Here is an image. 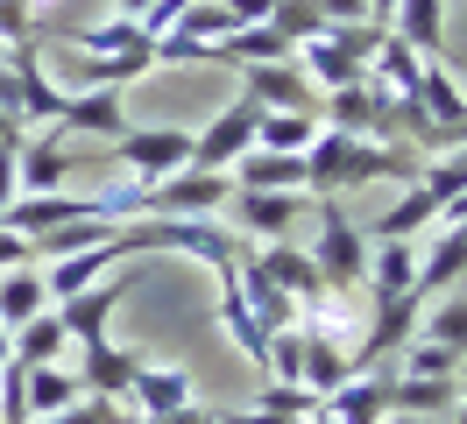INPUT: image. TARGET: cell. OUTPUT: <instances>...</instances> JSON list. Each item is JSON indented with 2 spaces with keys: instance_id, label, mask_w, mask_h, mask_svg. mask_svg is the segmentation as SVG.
I'll use <instances>...</instances> for the list:
<instances>
[{
  "instance_id": "7c38bea8",
  "label": "cell",
  "mask_w": 467,
  "mask_h": 424,
  "mask_svg": "<svg viewBox=\"0 0 467 424\" xmlns=\"http://www.w3.org/2000/svg\"><path fill=\"white\" fill-rule=\"evenodd\" d=\"M418 311H425V297H418V290H410V297H389V305H376V318H368V333L354 339L348 361H354V367H382L410 333H418Z\"/></svg>"
},
{
  "instance_id": "f546056e",
  "label": "cell",
  "mask_w": 467,
  "mask_h": 424,
  "mask_svg": "<svg viewBox=\"0 0 467 424\" xmlns=\"http://www.w3.org/2000/svg\"><path fill=\"white\" fill-rule=\"evenodd\" d=\"M354 375V361H348V346H340V339H319V333H305V367H297V382H305V389L319 396H333L340 389V382H348Z\"/></svg>"
},
{
  "instance_id": "ee69618b",
  "label": "cell",
  "mask_w": 467,
  "mask_h": 424,
  "mask_svg": "<svg viewBox=\"0 0 467 424\" xmlns=\"http://www.w3.org/2000/svg\"><path fill=\"white\" fill-rule=\"evenodd\" d=\"M7 346H15V333H7V326H0V367H7Z\"/></svg>"
},
{
  "instance_id": "d6986e66",
  "label": "cell",
  "mask_w": 467,
  "mask_h": 424,
  "mask_svg": "<svg viewBox=\"0 0 467 424\" xmlns=\"http://www.w3.org/2000/svg\"><path fill=\"white\" fill-rule=\"evenodd\" d=\"M432 220H439V198L425 191V184H404V191H397V205H389V212H376L361 233H368V241H418Z\"/></svg>"
},
{
  "instance_id": "7a4b0ae2",
  "label": "cell",
  "mask_w": 467,
  "mask_h": 424,
  "mask_svg": "<svg viewBox=\"0 0 467 424\" xmlns=\"http://www.w3.org/2000/svg\"><path fill=\"white\" fill-rule=\"evenodd\" d=\"M376 43H382L376 22H326L312 43H297V50H291V64L312 78V92H340V85H354L361 71H368Z\"/></svg>"
},
{
  "instance_id": "30bf717a",
  "label": "cell",
  "mask_w": 467,
  "mask_h": 424,
  "mask_svg": "<svg viewBox=\"0 0 467 424\" xmlns=\"http://www.w3.org/2000/svg\"><path fill=\"white\" fill-rule=\"evenodd\" d=\"M234 220V233H255V241H291V220L297 212H312L305 191H234L220 205Z\"/></svg>"
},
{
  "instance_id": "8fae6325",
  "label": "cell",
  "mask_w": 467,
  "mask_h": 424,
  "mask_svg": "<svg viewBox=\"0 0 467 424\" xmlns=\"http://www.w3.org/2000/svg\"><path fill=\"white\" fill-rule=\"evenodd\" d=\"M418 78H425V57L410 50L397 28H382V43H376V57H368L361 85H368V92H382L389 107H410V99H418Z\"/></svg>"
},
{
  "instance_id": "9a60e30c",
  "label": "cell",
  "mask_w": 467,
  "mask_h": 424,
  "mask_svg": "<svg viewBox=\"0 0 467 424\" xmlns=\"http://www.w3.org/2000/svg\"><path fill=\"white\" fill-rule=\"evenodd\" d=\"M241 92H248L255 107H319L312 78L297 71L291 57H284V64H248V71H241Z\"/></svg>"
},
{
  "instance_id": "74e56055",
  "label": "cell",
  "mask_w": 467,
  "mask_h": 424,
  "mask_svg": "<svg viewBox=\"0 0 467 424\" xmlns=\"http://www.w3.org/2000/svg\"><path fill=\"white\" fill-rule=\"evenodd\" d=\"M269 7H276V0H227V22H234V28H248V22H269Z\"/></svg>"
},
{
  "instance_id": "4dcf8cb0",
  "label": "cell",
  "mask_w": 467,
  "mask_h": 424,
  "mask_svg": "<svg viewBox=\"0 0 467 424\" xmlns=\"http://www.w3.org/2000/svg\"><path fill=\"white\" fill-rule=\"evenodd\" d=\"M461 354L453 346H439V339H425V333H410L397 354H389V375H432V382H461Z\"/></svg>"
},
{
  "instance_id": "ab89813d",
  "label": "cell",
  "mask_w": 467,
  "mask_h": 424,
  "mask_svg": "<svg viewBox=\"0 0 467 424\" xmlns=\"http://www.w3.org/2000/svg\"><path fill=\"white\" fill-rule=\"evenodd\" d=\"M156 424H220V410H199V403H184V410H171V418H156Z\"/></svg>"
},
{
  "instance_id": "ba28073f",
  "label": "cell",
  "mask_w": 467,
  "mask_h": 424,
  "mask_svg": "<svg viewBox=\"0 0 467 424\" xmlns=\"http://www.w3.org/2000/svg\"><path fill=\"white\" fill-rule=\"evenodd\" d=\"M319 120H326V128H340V135H361V141H397V107H389L382 92H368L361 78L340 85V92H326Z\"/></svg>"
},
{
  "instance_id": "277c9868",
  "label": "cell",
  "mask_w": 467,
  "mask_h": 424,
  "mask_svg": "<svg viewBox=\"0 0 467 424\" xmlns=\"http://www.w3.org/2000/svg\"><path fill=\"white\" fill-rule=\"evenodd\" d=\"M142 276H156L142 254H128V269L120 276H99L92 290H78V297H64L57 305V318H64V333H71V346H92V339H107V326H114V311H120V297L135 290Z\"/></svg>"
},
{
  "instance_id": "d4e9b609",
  "label": "cell",
  "mask_w": 467,
  "mask_h": 424,
  "mask_svg": "<svg viewBox=\"0 0 467 424\" xmlns=\"http://www.w3.org/2000/svg\"><path fill=\"white\" fill-rule=\"evenodd\" d=\"M57 128H78V135H107V141H114L120 128H128V113H120V92H64Z\"/></svg>"
},
{
  "instance_id": "6da1fadb",
  "label": "cell",
  "mask_w": 467,
  "mask_h": 424,
  "mask_svg": "<svg viewBox=\"0 0 467 424\" xmlns=\"http://www.w3.org/2000/svg\"><path fill=\"white\" fill-rule=\"evenodd\" d=\"M418 149L410 141H361V135H340V128H319V141L305 149V191L312 198H340V191H361V184H418Z\"/></svg>"
},
{
  "instance_id": "e0dca14e",
  "label": "cell",
  "mask_w": 467,
  "mask_h": 424,
  "mask_svg": "<svg viewBox=\"0 0 467 424\" xmlns=\"http://www.w3.org/2000/svg\"><path fill=\"white\" fill-rule=\"evenodd\" d=\"M255 269H263V276L276 283L291 305H305V297H319V290H326V283H319V262H312L305 248H291V241H263Z\"/></svg>"
},
{
  "instance_id": "2e32d148",
  "label": "cell",
  "mask_w": 467,
  "mask_h": 424,
  "mask_svg": "<svg viewBox=\"0 0 467 424\" xmlns=\"http://www.w3.org/2000/svg\"><path fill=\"white\" fill-rule=\"evenodd\" d=\"M418 262L425 254L410 248V241H368V290H376V305H389V297H410L418 290Z\"/></svg>"
},
{
  "instance_id": "9c48e42d",
  "label": "cell",
  "mask_w": 467,
  "mask_h": 424,
  "mask_svg": "<svg viewBox=\"0 0 467 424\" xmlns=\"http://www.w3.org/2000/svg\"><path fill=\"white\" fill-rule=\"evenodd\" d=\"M184 403H192V375H184V367H163V361H142V367H135V382L114 396L120 418L135 410V418H149V424L171 418V410H184Z\"/></svg>"
},
{
  "instance_id": "d590c367",
  "label": "cell",
  "mask_w": 467,
  "mask_h": 424,
  "mask_svg": "<svg viewBox=\"0 0 467 424\" xmlns=\"http://www.w3.org/2000/svg\"><path fill=\"white\" fill-rule=\"evenodd\" d=\"M36 424H128V418H120L107 396H78L71 410H57V418H36Z\"/></svg>"
},
{
  "instance_id": "7bdbcfd3",
  "label": "cell",
  "mask_w": 467,
  "mask_h": 424,
  "mask_svg": "<svg viewBox=\"0 0 467 424\" xmlns=\"http://www.w3.org/2000/svg\"><path fill=\"white\" fill-rule=\"evenodd\" d=\"M297 424H340V418H333V410H326V403H319V410H312V418H297Z\"/></svg>"
},
{
  "instance_id": "52a82bcc",
  "label": "cell",
  "mask_w": 467,
  "mask_h": 424,
  "mask_svg": "<svg viewBox=\"0 0 467 424\" xmlns=\"http://www.w3.org/2000/svg\"><path fill=\"white\" fill-rule=\"evenodd\" d=\"M255 120H263V107L241 92L227 113H213V128H199L192 135V170H234L248 149H255Z\"/></svg>"
},
{
  "instance_id": "ffe728a7",
  "label": "cell",
  "mask_w": 467,
  "mask_h": 424,
  "mask_svg": "<svg viewBox=\"0 0 467 424\" xmlns=\"http://www.w3.org/2000/svg\"><path fill=\"white\" fill-rule=\"evenodd\" d=\"M234 191H305V156H276V149H248L227 170Z\"/></svg>"
},
{
  "instance_id": "484cf974",
  "label": "cell",
  "mask_w": 467,
  "mask_h": 424,
  "mask_svg": "<svg viewBox=\"0 0 467 424\" xmlns=\"http://www.w3.org/2000/svg\"><path fill=\"white\" fill-rule=\"evenodd\" d=\"M213 57L248 71V64H284V57H291V43L276 36V22H248V28H234V36H220V43H213Z\"/></svg>"
},
{
  "instance_id": "f1b7e54d",
  "label": "cell",
  "mask_w": 467,
  "mask_h": 424,
  "mask_svg": "<svg viewBox=\"0 0 467 424\" xmlns=\"http://www.w3.org/2000/svg\"><path fill=\"white\" fill-rule=\"evenodd\" d=\"M71 50H86V57H149V28L142 22H128V15H114V22H92L71 36ZM156 64V57H149Z\"/></svg>"
},
{
  "instance_id": "8992f818",
  "label": "cell",
  "mask_w": 467,
  "mask_h": 424,
  "mask_svg": "<svg viewBox=\"0 0 467 424\" xmlns=\"http://www.w3.org/2000/svg\"><path fill=\"white\" fill-rule=\"evenodd\" d=\"M114 156L135 184H163L177 170H192V135H184V128H120Z\"/></svg>"
},
{
  "instance_id": "4316f807",
  "label": "cell",
  "mask_w": 467,
  "mask_h": 424,
  "mask_svg": "<svg viewBox=\"0 0 467 424\" xmlns=\"http://www.w3.org/2000/svg\"><path fill=\"white\" fill-rule=\"evenodd\" d=\"M64 346H71V333H64L57 305H50V311H36L29 326H15V346H7V361L43 367V361H64Z\"/></svg>"
},
{
  "instance_id": "8d00e7d4",
  "label": "cell",
  "mask_w": 467,
  "mask_h": 424,
  "mask_svg": "<svg viewBox=\"0 0 467 424\" xmlns=\"http://www.w3.org/2000/svg\"><path fill=\"white\" fill-rule=\"evenodd\" d=\"M319 22H368V0H312Z\"/></svg>"
},
{
  "instance_id": "1f68e13d",
  "label": "cell",
  "mask_w": 467,
  "mask_h": 424,
  "mask_svg": "<svg viewBox=\"0 0 467 424\" xmlns=\"http://www.w3.org/2000/svg\"><path fill=\"white\" fill-rule=\"evenodd\" d=\"M389 28H397L418 57H439V43H446V0H397Z\"/></svg>"
},
{
  "instance_id": "5bb4252c",
  "label": "cell",
  "mask_w": 467,
  "mask_h": 424,
  "mask_svg": "<svg viewBox=\"0 0 467 424\" xmlns=\"http://www.w3.org/2000/svg\"><path fill=\"white\" fill-rule=\"evenodd\" d=\"M326 410H333L340 424H382V418H389V367H376V375L354 367L348 382L326 396Z\"/></svg>"
},
{
  "instance_id": "60d3db41",
  "label": "cell",
  "mask_w": 467,
  "mask_h": 424,
  "mask_svg": "<svg viewBox=\"0 0 467 424\" xmlns=\"http://www.w3.org/2000/svg\"><path fill=\"white\" fill-rule=\"evenodd\" d=\"M149 7H156V0H114V15H128V22H142Z\"/></svg>"
},
{
  "instance_id": "b9f144b4",
  "label": "cell",
  "mask_w": 467,
  "mask_h": 424,
  "mask_svg": "<svg viewBox=\"0 0 467 424\" xmlns=\"http://www.w3.org/2000/svg\"><path fill=\"white\" fill-rule=\"evenodd\" d=\"M453 424H467V382H461V396H453V410H446Z\"/></svg>"
},
{
  "instance_id": "f6af8a7d",
  "label": "cell",
  "mask_w": 467,
  "mask_h": 424,
  "mask_svg": "<svg viewBox=\"0 0 467 424\" xmlns=\"http://www.w3.org/2000/svg\"><path fill=\"white\" fill-rule=\"evenodd\" d=\"M382 424H432V418H397V410H389V418H382Z\"/></svg>"
},
{
  "instance_id": "5b68a950",
  "label": "cell",
  "mask_w": 467,
  "mask_h": 424,
  "mask_svg": "<svg viewBox=\"0 0 467 424\" xmlns=\"http://www.w3.org/2000/svg\"><path fill=\"white\" fill-rule=\"evenodd\" d=\"M227 198H234L227 170H177V177H163V184H149L142 220H213Z\"/></svg>"
},
{
  "instance_id": "ac0fdd59",
  "label": "cell",
  "mask_w": 467,
  "mask_h": 424,
  "mask_svg": "<svg viewBox=\"0 0 467 424\" xmlns=\"http://www.w3.org/2000/svg\"><path fill=\"white\" fill-rule=\"evenodd\" d=\"M319 107H263L255 120V149H276V156H305L319 141Z\"/></svg>"
},
{
  "instance_id": "cb8c5ba5",
  "label": "cell",
  "mask_w": 467,
  "mask_h": 424,
  "mask_svg": "<svg viewBox=\"0 0 467 424\" xmlns=\"http://www.w3.org/2000/svg\"><path fill=\"white\" fill-rule=\"evenodd\" d=\"M461 382H432V375H389V410L397 418H446Z\"/></svg>"
},
{
  "instance_id": "83f0119b",
  "label": "cell",
  "mask_w": 467,
  "mask_h": 424,
  "mask_svg": "<svg viewBox=\"0 0 467 424\" xmlns=\"http://www.w3.org/2000/svg\"><path fill=\"white\" fill-rule=\"evenodd\" d=\"M36 311H50V290H43V269H0V326H29Z\"/></svg>"
},
{
  "instance_id": "836d02e7",
  "label": "cell",
  "mask_w": 467,
  "mask_h": 424,
  "mask_svg": "<svg viewBox=\"0 0 467 424\" xmlns=\"http://www.w3.org/2000/svg\"><path fill=\"white\" fill-rule=\"evenodd\" d=\"M305 367V326H276L263 346V382H297Z\"/></svg>"
},
{
  "instance_id": "44dd1931",
  "label": "cell",
  "mask_w": 467,
  "mask_h": 424,
  "mask_svg": "<svg viewBox=\"0 0 467 424\" xmlns=\"http://www.w3.org/2000/svg\"><path fill=\"white\" fill-rule=\"evenodd\" d=\"M78 396H86V389H78V375H71L64 361H43V367H29V375H22V410H29V424L71 410Z\"/></svg>"
},
{
  "instance_id": "7402d4cb",
  "label": "cell",
  "mask_w": 467,
  "mask_h": 424,
  "mask_svg": "<svg viewBox=\"0 0 467 424\" xmlns=\"http://www.w3.org/2000/svg\"><path fill=\"white\" fill-rule=\"evenodd\" d=\"M410 107L425 113L432 128H453V120H467V85L439 64V57H425V78H418V99Z\"/></svg>"
},
{
  "instance_id": "d6a6232c",
  "label": "cell",
  "mask_w": 467,
  "mask_h": 424,
  "mask_svg": "<svg viewBox=\"0 0 467 424\" xmlns=\"http://www.w3.org/2000/svg\"><path fill=\"white\" fill-rule=\"evenodd\" d=\"M418 333L439 339V346H453L467 361V297H439L432 311H418Z\"/></svg>"
},
{
  "instance_id": "e575fe53",
  "label": "cell",
  "mask_w": 467,
  "mask_h": 424,
  "mask_svg": "<svg viewBox=\"0 0 467 424\" xmlns=\"http://www.w3.org/2000/svg\"><path fill=\"white\" fill-rule=\"evenodd\" d=\"M255 403H263L269 418H284V424H297V418H312V410H319V396L305 389V382H263Z\"/></svg>"
},
{
  "instance_id": "4fadbf2b",
  "label": "cell",
  "mask_w": 467,
  "mask_h": 424,
  "mask_svg": "<svg viewBox=\"0 0 467 424\" xmlns=\"http://www.w3.org/2000/svg\"><path fill=\"white\" fill-rule=\"evenodd\" d=\"M135 367H142V354H128V346H114V339H92V346H78V389L114 403V396L135 382Z\"/></svg>"
},
{
  "instance_id": "3957f363",
  "label": "cell",
  "mask_w": 467,
  "mask_h": 424,
  "mask_svg": "<svg viewBox=\"0 0 467 424\" xmlns=\"http://www.w3.org/2000/svg\"><path fill=\"white\" fill-rule=\"evenodd\" d=\"M312 212H319V241H312V262H319V283L326 290H361L368 276V233L340 212V198H312Z\"/></svg>"
},
{
  "instance_id": "603a6c76",
  "label": "cell",
  "mask_w": 467,
  "mask_h": 424,
  "mask_svg": "<svg viewBox=\"0 0 467 424\" xmlns=\"http://www.w3.org/2000/svg\"><path fill=\"white\" fill-rule=\"evenodd\" d=\"M78 163V156H64L57 135H36L15 149V177H22V191H64V170Z\"/></svg>"
},
{
  "instance_id": "f35d334b",
  "label": "cell",
  "mask_w": 467,
  "mask_h": 424,
  "mask_svg": "<svg viewBox=\"0 0 467 424\" xmlns=\"http://www.w3.org/2000/svg\"><path fill=\"white\" fill-rule=\"evenodd\" d=\"M22 198V177H15V149H0V212Z\"/></svg>"
},
{
  "instance_id": "bcb514c9",
  "label": "cell",
  "mask_w": 467,
  "mask_h": 424,
  "mask_svg": "<svg viewBox=\"0 0 467 424\" xmlns=\"http://www.w3.org/2000/svg\"><path fill=\"white\" fill-rule=\"evenodd\" d=\"M7 50H15V43H0V64H7Z\"/></svg>"
}]
</instances>
